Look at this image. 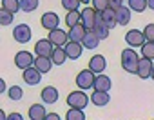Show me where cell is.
Here are the masks:
<instances>
[{
  "mask_svg": "<svg viewBox=\"0 0 154 120\" xmlns=\"http://www.w3.org/2000/svg\"><path fill=\"white\" fill-rule=\"evenodd\" d=\"M138 62H140V55L132 49V47H125L122 51V68L131 73V75H136L138 71Z\"/></svg>",
  "mask_w": 154,
  "mask_h": 120,
  "instance_id": "6da1fadb",
  "label": "cell"
},
{
  "mask_svg": "<svg viewBox=\"0 0 154 120\" xmlns=\"http://www.w3.org/2000/svg\"><path fill=\"white\" fill-rule=\"evenodd\" d=\"M67 106L69 107H76V109H85L87 107V104L91 102L89 100V96L85 95V91L84 89H76V91H71L69 95H67Z\"/></svg>",
  "mask_w": 154,
  "mask_h": 120,
  "instance_id": "7a4b0ae2",
  "label": "cell"
},
{
  "mask_svg": "<svg viewBox=\"0 0 154 120\" xmlns=\"http://www.w3.org/2000/svg\"><path fill=\"white\" fill-rule=\"evenodd\" d=\"M94 73L87 68V69H82L78 71V75H76V87H80V89H93V82H94Z\"/></svg>",
  "mask_w": 154,
  "mask_h": 120,
  "instance_id": "3957f363",
  "label": "cell"
},
{
  "mask_svg": "<svg viewBox=\"0 0 154 120\" xmlns=\"http://www.w3.org/2000/svg\"><path fill=\"white\" fill-rule=\"evenodd\" d=\"M33 36V31L27 24H17L15 29H13V38L18 42V44H27Z\"/></svg>",
  "mask_w": 154,
  "mask_h": 120,
  "instance_id": "277c9868",
  "label": "cell"
},
{
  "mask_svg": "<svg viewBox=\"0 0 154 120\" xmlns=\"http://www.w3.org/2000/svg\"><path fill=\"white\" fill-rule=\"evenodd\" d=\"M96 11L93 9V8H84L82 11H80V24L87 29V31H93V27H94V24H96Z\"/></svg>",
  "mask_w": 154,
  "mask_h": 120,
  "instance_id": "5b68a950",
  "label": "cell"
},
{
  "mask_svg": "<svg viewBox=\"0 0 154 120\" xmlns=\"http://www.w3.org/2000/svg\"><path fill=\"white\" fill-rule=\"evenodd\" d=\"M33 62H35V56H33V53H29V51H18L17 55H15V66L18 68V69H27V68H31L33 66Z\"/></svg>",
  "mask_w": 154,
  "mask_h": 120,
  "instance_id": "8992f818",
  "label": "cell"
},
{
  "mask_svg": "<svg viewBox=\"0 0 154 120\" xmlns=\"http://www.w3.org/2000/svg\"><path fill=\"white\" fill-rule=\"evenodd\" d=\"M125 42L129 44V47H141L145 44V36H143V31L140 29H129L125 33Z\"/></svg>",
  "mask_w": 154,
  "mask_h": 120,
  "instance_id": "52a82bcc",
  "label": "cell"
},
{
  "mask_svg": "<svg viewBox=\"0 0 154 120\" xmlns=\"http://www.w3.org/2000/svg\"><path fill=\"white\" fill-rule=\"evenodd\" d=\"M47 38H49V42H51L54 47H63V46L69 42V38H67V33H65L63 29H58V27H56V29H51Z\"/></svg>",
  "mask_w": 154,
  "mask_h": 120,
  "instance_id": "ba28073f",
  "label": "cell"
},
{
  "mask_svg": "<svg viewBox=\"0 0 154 120\" xmlns=\"http://www.w3.org/2000/svg\"><path fill=\"white\" fill-rule=\"evenodd\" d=\"M40 24H42V27H44V29H47V31L56 29V27L60 26V17H58L56 13H53V11H47V13H44V15H42Z\"/></svg>",
  "mask_w": 154,
  "mask_h": 120,
  "instance_id": "9c48e42d",
  "label": "cell"
},
{
  "mask_svg": "<svg viewBox=\"0 0 154 120\" xmlns=\"http://www.w3.org/2000/svg\"><path fill=\"white\" fill-rule=\"evenodd\" d=\"M22 78H24V82H26L27 86H36V84H40V80H42V73H40L35 66H31V68H27V69L22 71Z\"/></svg>",
  "mask_w": 154,
  "mask_h": 120,
  "instance_id": "30bf717a",
  "label": "cell"
},
{
  "mask_svg": "<svg viewBox=\"0 0 154 120\" xmlns=\"http://www.w3.org/2000/svg\"><path fill=\"white\" fill-rule=\"evenodd\" d=\"M105 68H107V58H105L103 55H94V56H91V60H89V69H91L94 75L103 73Z\"/></svg>",
  "mask_w": 154,
  "mask_h": 120,
  "instance_id": "8fae6325",
  "label": "cell"
},
{
  "mask_svg": "<svg viewBox=\"0 0 154 120\" xmlns=\"http://www.w3.org/2000/svg\"><path fill=\"white\" fill-rule=\"evenodd\" d=\"M152 68H154L152 60H149V58H143V56H140V62H138V71H136V75H138L140 78L147 80V78H150Z\"/></svg>",
  "mask_w": 154,
  "mask_h": 120,
  "instance_id": "7c38bea8",
  "label": "cell"
},
{
  "mask_svg": "<svg viewBox=\"0 0 154 120\" xmlns=\"http://www.w3.org/2000/svg\"><path fill=\"white\" fill-rule=\"evenodd\" d=\"M54 46L49 42V38H40L36 44H35V53L36 56H51Z\"/></svg>",
  "mask_w": 154,
  "mask_h": 120,
  "instance_id": "4fadbf2b",
  "label": "cell"
},
{
  "mask_svg": "<svg viewBox=\"0 0 154 120\" xmlns=\"http://www.w3.org/2000/svg\"><path fill=\"white\" fill-rule=\"evenodd\" d=\"M63 49H65L67 58H71V60H78V58L82 56L84 46H82L80 42H67V44L63 46Z\"/></svg>",
  "mask_w": 154,
  "mask_h": 120,
  "instance_id": "5bb4252c",
  "label": "cell"
},
{
  "mask_svg": "<svg viewBox=\"0 0 154 120\" xmlns=\"http://www.w3.org/2000/svg\"><path fill=\"white\" fill-rule=\"evenodd\" d=\"M93 87H94V91H105V93H109V89L112 87V82H111V78L107 75H102L100 73V75L94 77Z\"/></svg>",
  "mask_w": 154,
  "mask_h": 120,
  "instance_id": "9a60e30c",
  "label": "cell"
},
{
  "mask_svg": "<svg viewBox=\"0 0 154 120\" xmlns=\"http://www.w3.org/2000/svg\"><path fill=\"white\" fill-rule=\"evenodd\" d=\"M93 33H94L100 40H105V38L109 36V26L103 22V18L100 17V13L96 15V24H94V27H93Z\"/></svg>",
  "mask_w": 154,
  "mask_h": 120,
  "instance_id": "2e32d148",
  "label": "cell"
},
{
  "mask_svg": "<svg viewBox=\"0 0 154 120\" xmlns=\"http://www.w3.org/2000/svg\"><path fill=\"white\" fill-rule=\"evenodd\" d=\"M58 96H60V93H58V89L53 87V86L44 87L42 93H40V98H42V102H45V104H56V102H58Z\"/></svg>",
  "mask_w": 154,
  "mask_h": 120,
  "instance_id": "e0dca14e",
  "label": "cell"
},
{
  "mask_svg": "<svg viewBox=\"0 0 154 120\" xmlns=\"http://www.w3.org/2000/svg\"><path fill=\"white\" fill-rule=\"evenodd\" d=\"M85 33H87V29H85L82 24H78V26H74V27H71V29H69L67 38H69V42H80V44H82V40H84V36H85Z\"/></svg>",
  "mask_w": 154,
  "mask_h": 120,
  "instance_id": "ac0fdd59",
  "label": "cell"
},
{
  "mask_svg": "<svg viewBox=\"0 0 154 120\" xmlns=\"http://www.w3.org/2000/svg\"><path fill=\"white\" fill-rule=\"evenodd\" d=\"M45 115H47V111H45V106L44 104H33V106H29L27 116L31 120H44Z\"/></svg>",
  "mask_w": 154,
  "mask_h": 120,
  "instance_id": "d6986e66",
  "label": "cell"
},
{
  "mask_svg": "<svg viewBox=\"0 0 154 120\" xmlns=\"http://www.w3.org/2000/svg\"><path fill=\"white\" fill-rule=\"evenodd\" d=\"M33 66H35L42 75H44V73H49L51 68H53L51 56H36V58H35V62H33Z\"/></svg>",
  "mask_w": 154,
  "mask_h": 120,
  "instance_id": "ffe728a7",
  "label": "cell"
},
{
  "mask_svg": "<svg viewBox=\"0 0 154 120\" xmlns=\"http://www.w3.org/2000/svg\"><path fill=\"white\" fill-rule=\"evenodd\" d=\"M116 11V24L118 26H127L131 22V9L127 6H120Z\"/></svg>",
  "mask_w": 154,
  "mask_h": 120,
  "instance_id": "44dd1931",
  "label": "cell"
},
{
  "mask_svg": "<svg viewBox=\"0 0 154 120\" xmlns=\"http://www.w3.org/2000/svg\"><path fill=\"white\" fill-rule=\"evenodd\" d=\"M89 100H91L94 106L103 107V106H107V104L111 102V96H109V93H105V91H93V95H91Z\"/></svg>",
  "mask_w": 154,
  "mask_h": 120,
  "instance_id": "7402d4cb",
  "label": "cell"
},
{
  "mask_svg": "<svg viewBox=\"0 0 154 120\" xmlns=\"http://www.w3.org/2000/svg\"><path fill=\"white\" fill-rule=\"evenodd\" d=\"M65 60H67L65 49L63 47H54L53 53H51V62H53V66H63Z\"/></svg>",
  "mask_w": 154,
  "mask_h": 120,
  "instance_id": "603a6c76",
  "label": "cell"
},
{
  "mask_svg": "<svg viewBox=\"0 0 154 120\" xmlns=\"http://www.w3.org/2000/svg\"><path fill=\"white\" fill-rule=\"evenodd\" d=\"M82 46H84L85 49H96V47L100 46V38H98L93 31H87L85 36H84V40H82Z\"/></svg>",
  "mask_w": 154,
  "mask_h": 120,
  "instance_id": "cb8c5ba5",
  "label": "cell"
},
{
  "mask_svg": "<svg viewBox=\"0 0 154 120\" xmlns=\"http://www.w3.org/2000/svg\"><path fill=\"white\" fill-rule=\"evenodd\" d=\"M100 17L103 18V22L109 26V29H112L114 26H116V11L112 9V8H107L105 11H102L100 13Z\"/></svg>",
  "mask_w": 154,
  "mask_h": 120,
  "instance_id": "d4e9b609",
  "label": "cell"
},
{
  "mask_svg": "<svg viewBox=\"0 0 154 120\" xmlns=\"http://www.w3.org/2000/svg\"><path fill=\"white\" fill-rule=\"evenodd\" d=\"M80 24V11H67L65 15V26L71 29L74 26H78Z\"/></svg>",
  "mask_w": 154,
  "mask_h": 120,
  "instance_id": "484cf974",
  "label": "cell"
},
{
  "mask_svg": "<svg viewBox=\"0 0 154 120\" xmlns=\"http://www.w3.org/2000/svg\"><path fill=\"white\" fill-rule=\"evenodd\" d=\"M8 96L13 102H20L22 96H24V89L20 86H11V87H8Z\"/></svg>",
  "mask_w": 154,
  "mask_h": 120,
  "instance_id": "4316f807",
  "label": "cell"
},
{
  "mask_svg": "<svg viewBox=\"0 0 154 120\" xmlns=\"http://www.w3.org/2000/svg\"><path fill=\"white\" fill-rule=\"evenodd\" d=\"M18 2H20V11H24V13H33V11L38 8L40 0H18Z\"/></svg>",
  "mask_w": 154,
  "mask_h": 120,
  "instance_id": "83f0119b",
  "label": "cell"
},
{
  "mask_svg": "<svg viewBox=\"0 0 154 120\" xmlns=\"http://www.w3.org/2000/svg\"><path fill=\"white\" fill-rule=\"evenodd\" d=\"M127 8L131 11H136V13H143L147 9V0H127Z\"/></svg>",
  "mask_w": 154,
  "mask_h": 120,
  "instance_id": "f1b7e54d",
  "label": "cell"
},
{
  "mask_svg": "<svg viewBox=\"0 0 154 120\" xmlns=\"http://www.w3.org/2000/svg\"><path fill=\"white\" fill-rule=\"evenodd\" d=\"M65 120H85L84 109H76V107H69V111L65 113Z\"/></svg>",
  "mask_w": 154,
  "mask_h": 120,
  "instance_id": "f546056e",
  "label": "cell"
},
{
  "mask_svg": "<svg viewBox=\"0 0 154 120\" xmlns=\"http://www.w3.org/2000/svg\"><path fill=\"white\" fill-rule=\"evenodd\" d=\"M0 2H2V8L6 11H9L13 15L20 11V2H18V0H0Z\"/></svg>",
  "mask_w": 154,
  "mask_h": 120,
  "instance_id": "4dcf8cb0",
  "label": "cell"
},
{
  "mask_svg": "<svg viewBox=\"0 0 154 120\" xmlns=\"http://www.w3.org/2000/svg\"><path fill=\"white\" fill-rule=\"evenodd\" d=\"M15 20V15L6 11L4 8H0V26H11Z\"/></svg>",
  "mask_w": 154,
  "mask_h": 120,
  "instance_id": "1f68e13d",
  "label": "cell"
},
{
  "mask_svg": "<svg viewBox=\"0 0 154 120\" xmlns=\"http://www.w3.org/2000/svg\"><path fill=\"white\" fill-rule=\"evenodd\" d=\"M141 56L149 58V60H154V42H145L141 46Z\"/></svg>",
  "mask_w": 154,
  "mask_h": 120,
  "instance_id": "d6a6232c",
  "label": "cell"
},
{
  "mask_svg": "<svg viewBox=\"0 0 154 120\" xmlns=\"http://www.w3.org/2000/svg\"><path fill=\"white\" fill-rule=\"evenodd\" d=\"M80 0H62V8L65 11H78Z\"/></svg>",
  "mask_w": 154,
  "mask_h": 120,
  "instance_id": "836d02e7",
  "label": "cell"
},
{
  "mask_svg": "<svg viewBox=\"0 0 154 120\" xmlns=\"http://www.w3.org/2000/svg\"><path fill=\"white\" fill-rule=\"evenodd\" d=\"M91 2H93V9L96 13H102L109 8V0H91Z\"/></svg>",
  "mask_w": 154,
  "mask_h": 120,
  "instance_id": "e575fe53",
  "label": "cell"
},
{
  "mask_svg": "<svg viewBox=\"0 0 154 120\" xmlns=\"http://www.w3.org/2000/svg\"><path fill=\"white\" fill-rule=\"evenodd\" d=\"M143 36H145V42H154V24H147L145 26Z\"/></svg>",
  "mask_w": 154,
  "mask_h": 120,
  "instance_id": "d590c367",
  "label": "cell"
},
{
  "mask_svg": "<svg viewBox=\"0 0 154 120\" xmlns=\"http://www.w3.org/2000/svg\"><path fill=\"white\" fill-rule=\"evenodd\" d=\"M6 120H24V116H22L18 111H15V113H9V115L6 116Z\"/></svg>",
  "mask_w": 154,
  "mask_h": 120,
  "instance_id": "8d00e7d4",
  "label": "cell"
},
{
  "mask_svg": "<svg viewBox=\"0 0 154 120\" xmlns=\"http://www.w3.org/2000/svg\"><path fill=\"white\" fill-rule=\"evenodd\" d=\"M120 6H123V0H109V8L118 9Z\"/></svg>",
  "mask_w": 154,
  "mask_h": 120,
  "instance_id": "74e56055",
  "label": "cell"
},
{
  "mask_svg": "<svg viewBox=\"0 0 154 120\" xmlns=\"http://www.w3.org/2000/svg\"><path fill=\"white\" fill-rule=\"evenodd\" d=\"M44 120H62V118H60V115H58V113H47Z\"/></svg>",
  "mask_w": 154,
  "mask_h": 120,
  "instance_id": "f35d334b",
  "label": "cell"
},
{
  "mask_svg": "<svg viewBox=\"0 0 154 120\" xmlns=\"http://www.w3.org/2000/svg\"><path fill=\"white\" fill-rule=\"evenodd\" d=\"M6 87H8V86H6V80H4V78H0V95L6 93Z\"/></svg>",
  "mask_w": 154,
  "mask_h": 120,
  "instance_id": "ab89813d",
  "label": "cell"
},
{
  "mask_svg": "<svg viewBox=\"0 0 154 120\" xmlns=\"http://www.w3.org/2000/svg\"><path fill=\"white\" fill-rule=\"evenodd\" d=\"M147 8H149L150 11H154V0H147Z\"/></svg>",
  "mask_w": 154,
  "mask_h": 120,
  "instance_id": "60d3db41",
  "label": "cell"
},
{
  "mask_svg": "<svg viewBox=\"0 0 154 120\" xmlns=\"http://www.w3.org/2000/svg\"><path fill=\"white\" fill-rule=\"evenodd\" d=\"M6 116H8V115H6V111L0 107V120H6Z\"/></svg>",
  "mask_w": 154,
  "mask_h": 120,
  "instance_id": "b9f144b4",
  "label": "cell"
},
{
  "mask_svg": "<svg viewBox=\"0 0 154 120\" xmlns=\"http://www.w3.org/2000/svg\"><path fill=\"white\" fill-rule=\"evenodd\" d=\"M89 2H91V0H80V4H85V6H87Z\"/></svg>",
  "mask_w": 154,
  "mask_h": 120,
  "instance_id": "7bdbcfd3",
  "label": "cell"
},
{
  "mask_svg": "<svg viewBox=\"0 0 154 120\" xmlns=\"http://www.w3.org/2000/svg\"><path fill=\"white\" fill-rule=\"evenodd\" d=\"M150 78L154 80V68H152V73H150Z\"/></svg>",
  "mask_w": 154,
  "mask_h": 120,
  "instance_id": "ee69618b",
  "label": "cell"
}]
</instances>
